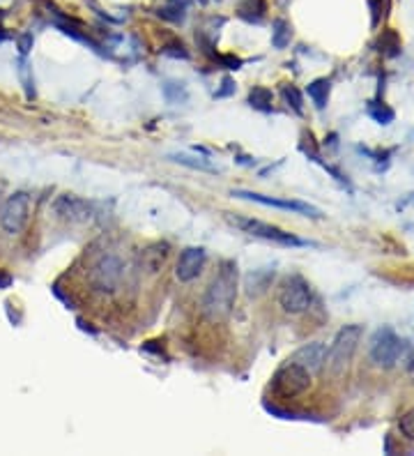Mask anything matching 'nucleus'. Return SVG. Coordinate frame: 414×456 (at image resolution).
<instances>
[{"mask_svg":"<svg viewBox=\"0 0 414 456\" xmlns=\"http://www.w3.org/2000/svg\"><path fill=\"white\" fill-rule=\"evenodd\" d=\"M53 212L63 221H69V224H85V221L92 219L90 203L74 196V194H63V196H58V200L53 203Z\"/></svg>","mask_w":414,"mask_h":456,"instance_id":"nucleus-9","label":"nucleus"},{"mask_svg":"<svg viewBox=\"0 0 414 456\" xmlns=\"http://www.w3.org/2000/svg\"><path fill=\"white\" fill-rule=\"evenodd\" d=\"M249 102H251V106H256V109H270L272 92L267 88H253L249 95Z\"/></svg>","mask_w":414,"mask_h":456,"instance_id":"nucleus-18","label":"nucleus"},{"mask_svg":"<svg viewBox=\"0 0 414 456\" xmlns=\"http://www.w3.org/2000/svg\"><path fill=\"white\" fill-rule=\"evenodd\" d=\"M10 284H12V277H10V274L0 272V288H8Z\"/></svg>","mask_w":414,"mask_h":456,"instance_id":"nucleus-22","label":"nucleus"},{"mask_svg":"<svg viewBox=\"0 0 414 456\" xmlns=\"http://www.w3.org/2000/svg\"><path fill=\"white\" fill-rule=\"evenodd\" d=\"M325 355H327V346L323 344V341H313V344H306L299 348V351L290 357V362H295V364L306 369L311 375H316L323 371Z\"/></svg>","mask_w":414,"mask_h":456,"instance_id":"nucleus-12","label":"nucleus"},{"mask_svg":"<svg viewBox=\"0 0 414 456\" xmlns=\"http://www.w3.org/2000/svg\"><path fill=\"white\" fill-rule=\"evenodd\" d=\"M124 265L118 256L99 258L90 270V286L99 293H116L122 281Z\"/></svg>","mask_w":414,"mask_h":456,"instance_id":"nucleus-5","label":"nucleus"},{"mask_svg":"<svg viewBox=\"0 0 414 456\" xmlns=\"http://www.w3.org/2000/svg\"><path fill=\"white\" fill-rule=\"evenodd\" d=\"M309 97L316 102L318 109H325L327 99H329V81L327 79H318L309 85Z\"/></svg>","mask_w":414,"mask_h":456,"instance_id":"nucleus-17","label":"nucleus"},{"mask_svg":"<svg viewBox=\"0 0 414 456\" xmlns=\"http://www.w3.org/2000/svg\"><path fill=\"white\" fill-rule=\"evenodd\" d=\"M265 0H246V3L239 5V17L246 19V21H260L265 17Z\"/></svg>","mask_w":414,"mask_h":456,"instance_id":"nucleus-15","label":"nucleus"},{"mask_svg":"<svg viewBox=\"0 0 414 456\" xmlns=\"http://www.w3.org/2000/svg\"><path fill=\"white\" fill-rule=\"evenodd\" d=\"M173 162L182 164V166H189V169H198V171H205V173H219V169L215 164H210L207 159L203 157H191V155H171Z\"/></svg>","mask_w":414,"mask_h":456,"instance_id":"nucleus-16","label":"nucleus"},{"mask_svg":"<svg viewBox=\"0 0 414 456\" xmlns=\"http://www.w3.org/2000/svg\"><path fill=\"white\" fill-rule=\"evenodd\" d=\"M290 37H292L290 23L283 21V19H276V21H274V30H272V44L276 46V49H285V46L290 44Z\"/></svg>","mask_w":414,"mask_h":456,"instance_id":"nucleus-14","label":"nucleus"},{"mask_svg":"<svg viewBox=\"0 0 414 456\" xmlns=\"http://www.w3.org/2000/svg\"><path fill=\"white\" fill-rule=\"evenodd\" d=\"M403 341L396 337V332L384 327V330L375 332V337L371 341V360L375 362L378 366L382 369H391L398 362V357L403 355Z\"/></svg>","mask_w":414,"mask_h":456,"instance_id":"nucleus-7","label":"nucleus"},{"mask_svg":"<svg viewBox=\"0 0 414 456\" xmlns=\"http://www.w3.org/2000/svg\"><path fill=\"white\" fill-rule=\"evenodd\" d=\"M237 298V265L232 260H224L219 265L217 277L210 281L203 298V313L210 320H224L230 316Z\"/></svg>","mask_w":414,"mask_h":456,"instance_id":"nucleus-1","label":"nucleus"},{"mask_svg":"<svg viewBox=\"0 0 414 456\" xmlns=\"http://www.w3.org/2000/svg\"><path fill=\"white\" fill-rule=\"evenodd\" d=\"M362 325H345L336 337H334L331 346L327 348V355H325V366L327 373L338 378V375L345 373V369L350 366L352 357L357 353V346L362 341Z\"/></svg>","mask_w":414,"mask_h":456,"instance_id":"nucleus-2","label":"nucleus"},{"mask_svg":"<svg viewBox=\"0 0 414 456\" xmlns=\"http://www.w3.org/2000/svg\"><path fill=\"white\" fill-rule=\"evenodd\" d=\"M283 97H285V102H288L292 109H295L297 113H302V95H299V90L295 88V85H285L283 88Z\"/></svg>","mask_w":414,"mask_h":456,"instance_id":"nucleus-20","label":"nucleus"},{"mask_svg":"<svg viewBox=\"0 0 414 456\" xmlns=\"http://www.w3.org/2000/svg\"><path fill=\"white\" fill-rule=\"evenodd\" d=\"M311 385V373L306 371V369H302L299 364H295V362H285L283 366H279V371L274 373L272 378V387L274 392L279 394V397H297V394H302L309 390Z\"/></svg>","mask_w":414,"mask_h":456,"instance_id":"nucleus-4","label":"nucleus"},{"mask_svg":"<svg viewBox=\"0 0 414 456\" xmlns=\"http://www.w3.org/2000/svg\"><path fill=\"white\" fill-rule=\"evenodd\" d=\"M272 277H274L272 270H253L244 281L246 295H249V298H258V295H263L267 288H270Z\"/></svg>","mask_w":414,"mask_h":456,"instance_id":"nucleus-13","label":"nucleus"},{"mask_svg":"<svg viewBox=\"0 0 414 456\" xmlns=\"http://www.w3.org/2000/svg\"><path fill=\"white\" fill-rule=\"evenodd\" d=\"M30 196L25 191H17L0 203V228L10 236H19L28 224Z\"/></svg>","mask_w":414,"mask_h":456,"instance_id":"nucleus-3","label":"nucleus"},{"mask_svg":"<svg viewBox=\"0 0 414 456\" xmlns=\"http://www.w3.org/2000/svg\"><path fill=\"white\" fill-rule=\"evenodd\" d=\"M232 226H237L239 231L249 233L253 238H260V240H270V242H279V245H288V247H297V245H304L302 240L295 238L292 233H285L281 228L272 226V224H265L260 219H251V217H228Z\"/></svg>","mask_w":414,"mask_h":456,"instance_id":"nucleus-6","label":"nucleus"},{"mask_svg":"<svg viewBox=\"0 0 414 456\" xmlns=\"http://www.w3.org/2000/svg\"><path fill=\"white\" fill-rule=\"evenodd\" d=\"M410 373H412V375H414V364H412V366H410Z\"/></svg>","mask_w":414,"mask_h":456,"instance_id":"nucleus-23","label":"nucleus"},{"mask_svg":"<svg viewBox=\"0 0 414 456\" xmlns=\"http://www.w3.org/2000/svg\"><path fill=\"white\" fill-rule=\"evenodd\" d=\"M279 304L288 313H302L311 307V288L302 277L283 279L279 288Z\"/></svg>","mask_w":414,"mask_h":456,"instance_id":"nucleus-8","label":"nucleus"},{"mask_svg":"<svg viewBox=\"0 0 414 456\" xmlns=\"http://www.w3.org/2000/svg\"><path fill=\"white\" fill-rule=\"evenodd\" d=\"M398 426H400V433H403L407 440H414V408H410V411L400 417Z\"/></svg>","mask_w":414,"mask_h":456,"instance_id":"nucleus-19","label":"nucleus"},{"mask_svg":"<svg viewBox=\"0 0 414 456\" xmlns=\"http://www.w3.org/2000/svg\"><path fill=\"white\" fill-rule=\"evenodd\" d=\"M371 113H373V118H375L378 123H382V125L391 123V120H393V113L389 109H384V106H382V111H371Z\"/></svg>","mask_w":414,"mask_h":456,"instance_id":"nucleus-21","label":"nucleus"},{"mask_svg":"<svg viewBox=\"0 0 414 456\" xmlns=\"http://www.w3.org/2000/svg\"><path fill=\"white\" fill-rule=\"evenodd\" d=\"M232 196L237 198H246L253 200V203H263V205H272V207H281V210H290L297 214H306V217L318 219L320 210L309 203H302V200H283V198H272V196H263V194H253V191H232Z\"/></svg>","mask_w":414,"mask_h":456,"instance_id":"nucleus-10","label":"nucleus"},{"mask_svg":"<svg viewBox=\"0 0 414 456\" xmlns=\"http://www.w3.org/2000/svg\"><path fill=\"white\" fill-rule=\"evenodd\" d=\"M203 267H205V249H200V247H186L177 258L175 277L182 284H189V281H193L203 272Z\"/></svg>","mask_w":414,"mask_h":456,"instance_id":"nucleus-11","label":"nucleus"}]
</instances>
